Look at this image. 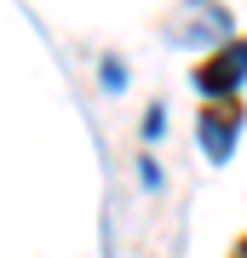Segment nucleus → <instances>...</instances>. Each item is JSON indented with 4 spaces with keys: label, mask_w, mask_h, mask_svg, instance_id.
Here are the masks:
<instances>
[{
    "label": "nucleus",
    "mask_w": 247,
    "mask_h": 258,
    "mask_svg": "<svg viewBox=\"0 0 247 258\" xmlns=\"http://www.w3.org/2000/svg\"><path fill=\"white\" fill-rule=\"evenodd\" d=\"M247 81V35H230L219 52H207L202 63H195V86H202V98H236Z\"/></svg>",
    "instance_id": "obj_2"
},
{
    "label": "nucleus",
    "mask_w": 247,
    "mask_h": 258,
    "mask_svg": "<svg viewBox=\"0 0 247 258\" xmlns=\"http://www.w3.org/2000/svg\"><path fill=\"white\" fill-rule=\"evenodd\" d=\"M236 132H241V98H207V103H202V120H195L202 155L224 166L230 149H236Z\"/></svg>",
    "instance_id": "obj_3"
},
{
    "label": "nucleus",
    "mask_w": 247,
    "mask_h": 258,
    "mask_svg": "<svg viewBox=\"0 0 247 258\" xmlns=\"http://www.w3.org/2000/svg\"><path fill=\"white\" fill-rule=\"evenodd\" d=\"M167 35H173V46H213L219 52L230 40V6L224 0H178Z\"/></svg>",
    "instance_id": "obj_1"
},
{
    "label": "nucleus",
    "mask_w": 247,
    "mask_h": 258,
    "mask_svg": "<svg viewBox=\"0 0 247 258\" xmlns=\"http://www.w3.org/2000/svg\"><path fill=\"white\" fill-rule=\"evenodd\" d=\"M230 258H247V235H241V241H236V252H230Z\"/></svg>",
    "instance_id": "obj_4"
}]
</instances>
